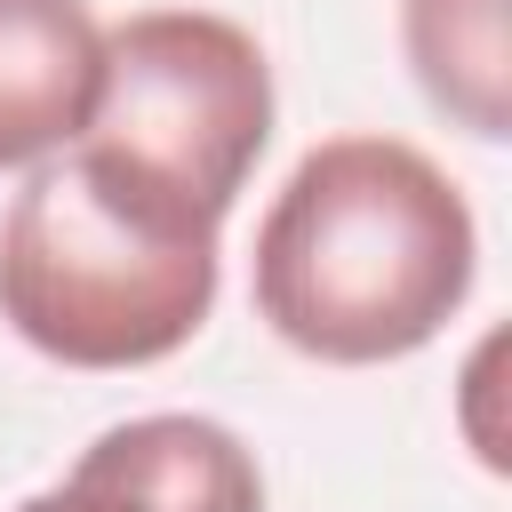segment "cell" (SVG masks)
Returning <instances> with one entry per match:
<instances>
[{
    "instance_id": "cell-4",
    "label": "cell",
    "mask_w": 512,
    "mask_h": 512,
    "mask_svg": "<svg viewBox=\"0 0 512 512\" xmlns=\"http://www.w3.org/2000/svg\"><path fill=\"white\" fill-rule=\"evenodd\" d=\"M16 512H264V472L232 424L152 408L104 424L64 480L32 488Z\"/></svg>"
},
{
    "instance_id": "cell-5",
    "label": "cell",
    "mask_w": 512,
    "mask_h": 512,
    "mask_svg": "<svg viewBox=\"0 0 512 512\" xmlns=\"http://www.w3.org/2000/svg\"><path fill=\"white\" fill-rule=\"evenodd\" d=\"M104 24L88 0H0V168L56 160L96 104Z\"/></svg>"
},
{
    "instance_id": "cell-7",
    "label": "cell",
    "mask_w": 512,
    "mask_h": 512,
    "mask_svg": "<svg viewBox=\"0 0 512 512\" xmlns=\"http://www.w3.org/2000/svg\"><path fill=\"white\" fill-rule=\"evenodd\" d=\"M496 336L472 352V368H464V440H472V456L488 464V472H504V440H496V424H488V384H496Z\"/></svg>"
},
{
    "instance_id": "cell-6",
    "label": "cell",
    "mask_w": 512,
    "mask_h": 512,
    "mask_svg": "<svg viewBox=\"0 0 512 512\" xmlns=\"http://www.w3.org/2000/svg\"><path fill=\"white\" fill-rule=\"evenodd\" d=\"M400 56L448 128L512 136V0H400Z\"/></svg>"
},
{
    "instance_id": "cell-2",
    "label": "cell",
    "mask_w": 512,
    "mask_h": 512,
    "mask_svg": "<svg viewBox=\"0 0 512 512\" xmlns=\"http://www.w3.org/2000/svg\"><path fill=\"white\" fill-rule=\"evenodd\" d=\"M216 224L88 144L24 176L0 216V320L56 368H152L216 312Z\"/></svg>"
},
{
    "instance_id": "cell-1",
    "label": "cell",
    "mask_w": 512,
    "mask_h": 512,
    "mask_svg": "<svg viewBox=\"0 0 512 512\" xmlns=\"http://www.w3.org/2000/svg\"><path fill=\"white\" fill-rule=\"evenodd\" d=\"M480 280L464 184L408 136L312 144L256 224V320L328 368L424 352Z\"/></svg>"
},
{
    "instance_id": "cell-3",
    "label": "cell",
    "mask_w": 512,
    "mask_h": 512,
    "mask_svg": "<svg viewBox=\"0 0 512 512\" xmlns=\"http://www.w3.org/2000/svg\"><path fill=\"white\" fill-rule=\"evenodd\" d=\"M224 232L264 144H272V64L264 40L216 8H136L104 32V72L88 128L72 136Z\"/></svg>"
}]
</instances>
